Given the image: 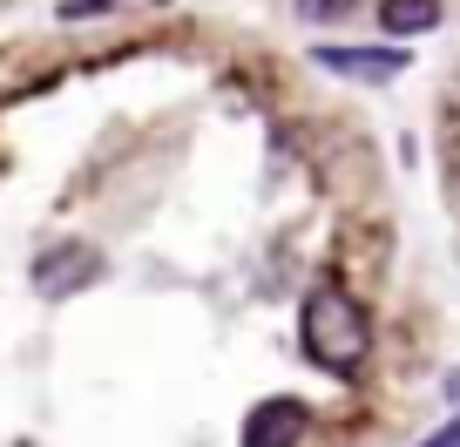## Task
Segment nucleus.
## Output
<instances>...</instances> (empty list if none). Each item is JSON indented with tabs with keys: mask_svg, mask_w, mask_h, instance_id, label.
<instances>
[{
	"mask_svg": "<svg viewBox=\"0 0 460 447\" xmlns=\"http://www.w3.org/2000/svg\"><path fill=\"white\" fill-rule=\"evenodd\" d=\"M298 326H305V360H312L318 373L352 380L366 366V353H373V312L345 285H318L312 299H305Z\"/></svg>",
	"mask_w": 460,
	"mask_h": 447,
	"instance_id": "obj_1",
	"label": "nucleus"
},
{
	"mask_svg": "<svg viewBox=\"0 0 460 447\" xmlns=\"http://www.w3.org/2000/svg\"><path fill=\"white\" fill-rule=\"evenodd\" d=\"M95 14H115V0H68L61 21H95Z\"/></svg>",
	"mask_w": 460,
	"mask_h": 447,
	"instance_id": "obj_7",
	"label": "nucleus"
},
{
	"mask_svg": "<svg viewBox=\"0 0 460 447\" xmlns=\"http://www.w3.org/2000/svg\"><path fill=\"white\" fill-rule=\"evenodd\" d=\"M102 272H109V264H102L95 245L61 237V245H48L41 258H34V291H41V299H75V291H88Z\"/></svg>",
	"mask_w": 460,
	"mask_h": 447,
	"instance_id": "obj_2",
	"label": "nucleus"
},
{
	"mask_svg": "<svg viewBox=\"0 0 460 447\" xmlns=\"http://www.w3.org/2000/svg\"><path fill=\"white\" fill-rule=\"evenodd\" d=\"M312 441V407L291 400V393H278V400L251 407L244 420V447H305Z\"/></svg>",
	"mask_w": 460,
	"mask_h": 447,
	"instance_id": "obj_3",
	"label": "nucleus"
},
{
	"mask_svg": "<svg viewBox=\"0 0 460 447\" xmlns=\"http://www.w3.org/2000/svg\"><path fill=\"white\" fill-rule=\"evenodd\" d=\"M379 28L386 34H433L440 28V0H379Z\"/></svg>",
	"mask_w": 460,
	"mask_h": 447,
	"instance_id": "obj_5",
	"label": "nucleus"
},
{
	"mask_svg": "<svg viewBox=\"0 0 460 447\" xmlns=\"http://www.w3.org/2000/svg\"><path fill=\"white\" fill-rule=\"evenodd\" d=\"M298 14L305 21H339V14H352V0H298Z\"/></svg>",
	"mask_w": 460,
	"mask_h": 447,
	"instance_id": "obj_6",
	"label": "nucleus"
},
{
	"mask_svg": "<svg viewBox=\"0 0 460 447\" xmlns=\"http://www.w3.org/2000/svg\"><path fill=\"white\" fill-rule=\"evenodd\" d=\"M312 61L345 82H400L406 75V48H312Z\"/></svg>",
	"mask_w": 460,
	"mask_h": 447,
	"instance_id": "obj_4",
	"label": "nucleus"
},
{
	"mask_svg": "<svg viewBox=\"0 0 460 447\" xmlns=\"http://www.w3.org/2000/svg\"><path fill=\"white\" fill-rule=\"evenodd\" d=\"M420 447H460V414H454V420H447V427H440V434H427V441H420Z\"/></svg>",
	"mask_w": 460,
	"mask_h": 447,
	"instance_id": "obj_8",
	"label": "nucleus"
}]
</instances>
